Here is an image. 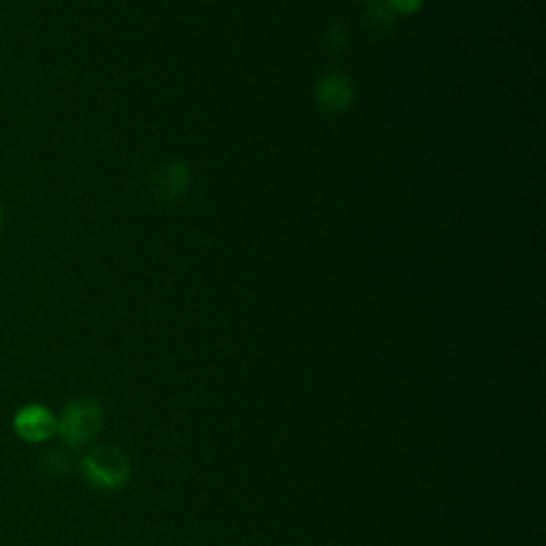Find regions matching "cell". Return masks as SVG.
<instances>
[{"instance_id": "obj_4", "label": "cell", "mask_w": 546, "mask_h": 546, "mask_svg": "<svg viewBox=\"0 0 546 546\" xmlns=\"http://www.w3.org/2000/svg\"><path fill=\"white\" fill-rule=\"evenodd\" d=\"M190 184V171L182 163H169L160 167L152 178V190L158 199L175 201L180 199Z\"/></svg>"}, {"instance_id": "obj_7", "label": "cell", "mask_w": 546, "mask_h": 546, "mask_svg": "<svg viewBox=\"0 0 546 546\" xmlns=\"http://www.w3.org/2000/svg\"><path fill=\"white\" fill-rule=\"evenodd\" d=\"M43 468L50 474H54V476H64L69 472V461H67V457L60 455V453H47L43 457Z\"/></svg>"}, {"instance_id": "obj_3", "label": "cell", "mask_w": 546, "mask_h": 546, "mask_svg": "<svg viewBox=\"0 0 546 546\" xmlns=\"http://www.w3.org/2000/svg\"><path fill=\"white\" fill-rule=\"evenodd\" d=\"M13 429L24 442L39 444L56 433V416L41 404H28L13 416Z\"/></svg>"}, {"instance_id": "obj_6", "label": "cell", "mask_w": 546, "mask_h": 546, "mask_svg": "<svg viewBox=\"0 0 546 546\" xmlns=\"http://www.w3.org/2000/svg\"><path fill=\"white\" fill-rule=\"evenodd\" d=\"M363 22H365V30L369 32V37L384 39L393 30L395 18H393V13L387 7L376 5L363 15Z\"/></svg>"}, {"instance_id": "obj_8", "label": "cell", "mask_w": 546, "mask_h": 546, "mask_svg": "<svg viewBox=\"0 0 546 546\" xmlns=\"http://www.w3.org/2000/svg\"><path fill=\"white\" fill-rule=\"evenodd\" d=\"M423 0H391V5L401 13H414L421 7Z\"/></svg>"}, {"instance_id": "obj_1", "label": "cell", "mask_w": 546, "mask_h": 546, "mask_svg": "<svg viewBox=\"0 0 546 546\" xmlns=\"http://www.w3.org/2000/svg\"><path fill=\"white\" fill-rule=\"evenodd\" d=\"M82 476L96 491H118L131 480V459L118 446H96L82 459Z\"/></svg>"}, {"instance_id": "obj_2", "label": "cell", "mask_w": 546, "mask_h": 546, "mask_svg": "<svg viewBox=\"0 0 546 546\" xmlns=\"http://www.w3.org/2000/svg\"><path fill=\"white\" fill-rule=\"evenodd\" d=\"M103 421L105 414L99 401L92 397H77L62 410L56 421V431L71 448H84L99 438Z\"/></svg>"}, {"instance_id": "obj_5", "label": "cell", "mask_w": 546, "mask_h": 546, "mask_svg": "<svg viewBox=\"0 0 546 546\" xmlns=\"http://www.w3.org/2000/svg\"><path fill=\"white\" fill-rule=\"evenodd\" d=\"M316 96H318L320 107L335 114V111H342L350 105L352 86L344 75H329L323 79V82H320Z\"/></svg>"}]
</instances>
